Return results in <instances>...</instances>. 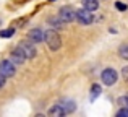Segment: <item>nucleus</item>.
I'll list each match as a JSON object with an SVG mask.
<instances>
[{
	"label": "nucleus",
	"mask_w": 128,
	"mask_h": 117,
	"mask_svg": "<svg viewBox=\"0 0 128 117\" xmlns=\"http://www.w3.org/2000/svg\"><path fill=\"white\" fill-rule=\"evenodd\" d=\"M44 41L47 42L50 51H58L60 46H62V39H60L58 33L54 31V29H49V31L44 33Z\"/></svg>",
	"instance_id": "nucleus-1"
},
{
	"label": "nucleus",
	"mask_w": 128,
	"mask_h": 117,
	"mask_svg": "<svg viewBox=\"0 0 128 117\" xmlns=\"http://www.w3.org/2000/svg\"><path fill=\"white\" fill-rule=\"evenodd\" d=\"M76 18V12L72 8V7H62L60 8V12H58V20L62 23H72L73 20Z\"/></svg>",
	"instance_id": "nucleus-2"
},
{
	"label": "nucleus",
	"mask_w": 128,
	"mask_h": 117,
	"mask_svg": "<svg viewBox=\"0 0 128 117\" xmlns=\"http://www.w3.org/2000/svg\"><path fill=\"white\" fill-rule=\"evenodd\" d=\"M100 78H102V83L107 86H112L117 83V78H118V75H117V72L114 68H106L102 72V75H100Z\"/></svg>",
	"instance_id": "nucleus-3"
},
{
	"label": "nucleus",
	"mask_w": 128,
	"mask_h": 117,
	"mask_svg": "<svg viewBox=\"0 0 128 117\" xmlns=\"http://www.w3.org/2000/svg\"><path fill=\"white\" fill-rule=\"evenodd\" d=\"M18 49L23 52V54H24L26 59H34L36 57V47L32 46L31 41H28V42H20V44H18Z\"/></svg>",
	"instance_id": "nucleus-4"
},
{
	"label": "nucleus",
	"mask_w": 128,
	"mask_h": 117,
	"mask_svg": "<svg viewBox=\"0 0 128 117\" xmlns=\"http://www.w3.org/2000/svg\"><path fill=\"white\" fill-rule=\"evenodd\" d=\"M15 63L12 62V60H3V62H0V73H2L5 78H10V76L15 75Z\"/></svg>",
	"instance_id": "nucleus-5"
},
{
	"label": "nucleus",
	"mask_w": 128,
	"mask_h": 117,
	"mask_svg": "<svg viewBox=\"0 0 128 117\" xmlns=\"http://www.w3.org/2000/svg\"><path fill=\"white\" fill-rule=\"evenodd\" d=\"M76 20H78L81 25H91V23H92V13L86 8L76 10Z\"/></svg>",
	"instance_id": "nucleus-6"
},
{
	"label": "nucleus",
	"mask_w": 128,
	"mask_h": 117,
	"mask_svg": "<svg viewBox=\"0 0 128 117\" xmlns=\"http://www.w3.org/2000/svg\"><path fill=\"white\" fill-rule=\"evenodd\" d=\"M28 41H31V42H41L44 41V33L41 31L39 28H34V29H31V31L28 33Z\"/></svg>",
	"instance_id": "nucleus-7"
},
{
	"label": "nucleus",
	"mask_w": 128,
	"mask_h": 117,
	"mask_svg": "<svg viewBox=\"0 0 128 117\" xmlns=\"http://www.w3.org/2000/svg\"><path fill=\"white\" fill-rule=\"evenodd\" d=\"M24 59H26V57H24V54H23V52L20 51L18 47H16L15 51L12 52V57H10V60H12L15 65H20V63H23V62H24Z\"/></svg>",
	"instance_id": "nucleus-8"
},
{
	"label": "nucleus",
	"mask_w": 128,
	"mask_h": 117,
	"mask_svg": "<svg viewBox=\"0 0 128 117\" xmlns=\"http://www.w3.org/2000/svg\"><path fill=\"white\" fill-rule=\"evenodd\" d=\"M60 106H62V109L65 111V114H70V112H73L76 109L75 101H72V99H63V101L60 102Z\"/></svg>",
	"instance_id": "nucleus-9"
},
{
	"label": "nucleus",
	"mask_w": 128,
	"mask_h": 117,
	"mask_svg": "<svg viewBox=\"0 0 128 117\" xmlns=\"http://www.w3.org/2000/svg\"><path fill=\"white\" fill-rule=\"evenodd\" d=\"M83 8L94 12V10L99 8V0H83Z\"/></svg>",
	"instance_id": "nucleus-10"
},
{
	"label": "nucleus",
	"mask_w": 128,
	"mask_h": 117,
	"mask_svg": "<svg viewBox=\"0 0 128 117\" xmlns=\"http://www.w3.org/2000/svg\"><path fill=\"white\" fill-rule=\"evenodd\" d=\"M49 115H54V117H62V115H65V111L62 109V106H60V104H55L54 107H50V109H49Z\"/></svg>",
	"instance_id": "nucleus-11"
},
{
	"label": "nucleus",
	"mask_w": 128,
	"mask_h": 117,
	"mask_svg": "<svg viewBox=\"0 0 128 117\" xmlns=\"http://www.w3.org/2000/svg\"><path fill=\"white\" fill-rule=\"evenodd\" d=\"M100 91H102V89H100V85H92V88H91V99L94 101V99L100 94Z\"/></svg>",
	"instance_id": "nucleus-12"
},
{
	"label": "nucleus",
	"mask_w": 128,
	"mask_h": 117,
	"mask_svg": "<svg viewBox=\"0 0 128 117\" xmlns=\"http://www.w3.org/2000/svg\"><path fill=\"white\" fill-rule=\"evenodd\" d=\"M118 54H120V57H122V59L128 60V44H122V46H120Z\"/></svg>",
	"instance_id": "nucleus-13"
},
{
	"label": "nucleus",
	"mask_w": 128,
	"mask_h": 117,
	"mask_svg": "<svg viewBox=\"0 0 128 117\" xmlns=\"http://www.w3.org/2000/svg\"><path fill=\"white\" fill-rule=\"evenodd\" d=\"M13 34H15V29H13V28L2 29V31H0V38H12Z\"/></svg>",
	"instance_id": "nucleus-14"
},
{
	"label": "nucleus",
	"mask_w": 128,
	"mask_h": 117,
	"mask_svg": "<svg viewBox=\"0 0 128 117\" xmlns=\"http://www.w3.org/2000/svg\"><path fill=\"white\" fill-rule=\"evenodd\" d=\"M117 117H128V107H126V106L117 112Z\"/></svg>",
	"instance_id": "nucleus-15"
},
{
	"label": "nucleus",
	"mask_w": 128,
	"mask_h": 117,
	"mask_svg": "<svg viewBox=\"0 0 128 117\" xmlns=\"http://www.w3.org/2000/svg\"><path fill=\"white\" fill-rule=\"evenodd\" d=\"M118 104H123V106H126V107H128V96L120 98V99H118Z\"/></svg>",
	"instance_id": "nucleus-16"
},
{
	"label": "nucleus",
	"mask_w": 128,
	"mask_h": 117,
	"mask_svg": "<svg viewBox=\"0 0 128 117\" xmlns=\"http://www.w3.org/2000/svg\"><path fill=\"white\" fill-rule=\"evenodd\" d=\"M117 8H118V10H122V12H125V10H126V5H123V3H120V2H117Z\"/></svg>",
	"instance_id": "nucleus-17"
},
{
	"label": "nucleus",
	"mask_w": 128,
	"mask_h": 117,
	"mask_svg": "<svg viewBox=\"0 0 128 117\" xmlns=\"http://www.w3.org/2000/svg\"><path fill=\"white\" fill-rule=\"evenodd\" d=\"M122 75H123V78L128 80V67H125V68L122 70Z\"/></svg>",
	"instance_id": "nucleus-18"
},
{
	"label": "nucleus",
	"mask_w": 128,
	"mask_h": 117,
	"mask_svg": "<svg viewBox=\"0 0 128 117\" xmlns=\"http://www.w3.org/2000/svg\"><path fill=\"white\" fill-rule=\"evenodd\" d=\"M3 85H5V76L0 73V88H3Z\"/></svg>",
	"instance_id": "nucleus-19"
},
{
	"label": "nucleus",
	"mask_w": 128,
	"mask_h": 117,
	"mask_svg": "<svg viewBox=\"0 0 128 117\" xmlns=\"http://www.w3.org/2000/svg\"><path fill=\"white\" fill-rule=\"evenodd\" d=\"M49 2H55V0H49Z\"/></svg>",
	"instance_id": "nucleus-20"
}]
</instances>
